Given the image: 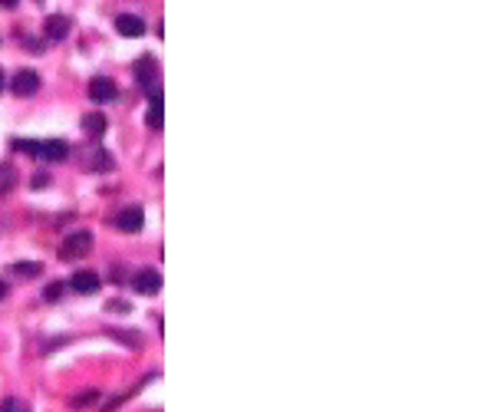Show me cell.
<instances>
[{
    "label": "cell",
    "mask_w": 494,
    "mask_h": 412,
    "mask_svg": "<svg viewBox=\"0 0 494 412\" xmlns=\"http://www.w3.org/2000/svg\"><path fill=\"white\" fill-rule=\"evenodd\" d=\"M47 185H50V178L37 172V175H33V188H47Z\"/></svg>",
    "instance_id": "ffe728a7"
},
{
    "label": "cell",
    "mask_w": 494,
    "mask_h": 412,
    "mask_svg": "<svg viewBox=\"0 0 494 412\" xmlns=\"http://www.w3.org/2000/svg\"><path fill=\"white\" fill-rule=\"evenodd\" d=\"M0 412H26L24 402H17V399H7L3 406H0Z\"/></svg>",
    "instance_id": "ac0fdd59"
},
{
    "label": "cell",
    "mask_w": 494,
    "mask_h": 412,
    "mask_svg": "<svg viewBox=\"0 0 494 412\" xmlns=\"http://www.w3.org/2000/svg\"><path fill=\"white\" fill-rule=\"evenodd\" d=\"M66 155H69V145L60 142V138H47L37 149V159H43V162H63Z\"/></svg>",
    "instance_id": "5b68a950"
},
{
    "label": "cell",
    "mask_w": 494,
    "mask_h": 412,
    "mask_svg": "<svg viewBox=\"0 0 494 412\" xmlns=\"http://www.w3.org/2000/svg\"><path fill=\"white\" fill-rule=\"evenodd\" d=\"M89 248H92V235H89V231H76V235H69L63 244H60V258H63V261H76Z\"/></svg>",
    "instance_id": "6da1fadb"
},
{
    "label": "cell",
    "mask_w": 494,
    "mask_h": 412,
    "mask_svg": "<svg viewBox=\"0 0 494 412\" xmlns=\"http://www.w3.org/2000/svg\"><path fill=\"white\" fill-rule=\"evenodd\" d=\"M135 79H139L142 89L155 86V79H158V63H155V56H142V60L135 63Z\"/></svg>",
    "instance_id": "8992f818"
},
{
    "label": "cell",
    "mask_w": 494,
    "mask_h": 412,
    "mask_svg": "<svg viewBox=\"0 0 494 412\" xmlns=\"http://www.w3.org/2000/svg\"><path fill=\"white\" fill-rule=\"evenodd\" d=\"M10 89H13V96H33L40 89V76L33 73V70H20V73L10 79Z\"/></svg>",
    "instance_id": "277c9868"
},
{
    "label": "cell",
    "mask_w": 494,
    "mask_h": 412,
    "mask_svg": "<svg viewBox=\"0 0 494 412\" xmlns=\"http://www.w3.org/2000/svg\"><path fill=\"white\" fill-rule=\"evenodd\" d=\"M115 225H119V231L135 235V231H142V225H145V212H142V208H126V212H119Z\"/></svg>",
    "instance_id": "ba28073f"
},
{
    "label": "cell",
    "mask_w": 494,
    "mask_h": 412,
    "mask_svg": "<svg viewBox=\"0 0 494 412\" xmlns=\"http://www.w3.org/2000/svg\"><path fill=\"white\" fill-rule=\"evenodd\" d=\"M109 337L129 340V347H132V350H139V347H142V337H139V333H129V330H109Z\"/></svg>",
    "instance_id": "9a60e30c"
},
{
    "label": "cell",
    "mask_w": 494,
    "mask_h": 412,
    "mask_svg": "<svg viewBox=\"0 0 494 412\" xmlns=\"http://www.w3.org/2000/svg\"><path fill=\"white\" fill-rule=\"evenodd\" d=\"M132 287L139 290V294H145V297H155L162 290V274L152 271V267H145V271H139V274L132 277Z\"/></svg>",
    "instance_id": "7a4b0ae2"
},
{
    "label": "cell",
    "mask_w": 494,
    "mask_h": 412,
    "mask_svg": "<svg viewBox=\"0 0 494 412\" xmlns=\"http://www.w3.org/2000/svg\"><path fill=\"white\" fill-rule=\"evenodd\" d=\"M0 89H3V70H0Z\"/></svg>",
    "instance_id": "603a6c76"
},
{
    "label": "cell",
    "mask_w": 494,
    "mask_h": 412,
    "mask_svg": "<svg viewBox=\"0 0 494 412\" xmlns=\"http://www.w3.org/2000/svg\"><path fill=\"white\" fill-rule=\"evenodd\" d=\"M13 185H17V168H13V162H0V195H7Z\"/></svg>",
    "instance_id": "4fadbf2b"
},
{
    "label": "cell",
    "mask_w": 494,
    "mask_h": 412,
    "mask_svg": "<svg viewBox=\"0 0 494 412\" xmlns=\"http://www.w3.org/2000/svg\"><path fill=\"white\" fill-rule=\"evenodd\" d=\"M69 17H63V13H53V17H47V37L53 40V43H60V40L69 37Z\"/></svg>",
    "instance_id": "8fae6325"
},
{
    "label": "cell",
    "mask_w": 494,
    "mask_h": 412,
    "mask_svg": "<svg viewBox=\"0 0 494 412\" xmlns=\"http://www.w3.org/2000/svg\"><path fill=\"white\" fill-rule=\"evenodd\" d=\"M7 297V284H3V280H0V300Z\"/></svg>",
    "instance_id": "7402d4cb"
},
{
    "label": "cell",
    "mask_w": 494,
    "mask_h": 412,
    "mask_svg": "<svg viewBox=\"0 0 494 412\" xmlns=\"http://www.w3.org/2000/svg\"><path fill=\"white\" fill-rule=\"evenodd\" d=\"M89 96L96 102H113L119 96V86H115L113 79H106V76H96L92 83H89Z\"/></svg>",
    "instance_id": "52a82bcc"
},
{
    "label": "cell",
    "mask_w": 494,
    "mask_h": 412,
    "mask_svg": "<svg viewBox=\"0 0 494 412\" xmlns=\"http://www.w3.org/2000/svg\"><path fill=\"white\" fill-rule=\"evenodd\" d=\"M115 30H119V37H145V20L142 17H135V13H119L115 17Z\"/></svg>",
    "instance_id": "3957f363"
},
{
    "label": "cell",
    "mask_w": 494,
    "mask_h": 412,
    "mask_svg": "<svg viewBox=\"0 0 494 412\" xmlns=\"http://www.w3.org/2000/svg\"><path fill=\"white\" fill-rule=\"evenodd\" d=\"M109 310H119V313H129V303H126V300H109Z\"/></svg>",
    "instance_id": "d6986e66"
},
{
    "label": "cell",
    "mask_w": 494,
    "mask_h": 412,
    "mask_svg": "<svg viewBox=\"0 0 494 412\" xmlns=\"http://www.w3.org/2000/svg\"><path fill=\"white\" fill-rule=\"evenodd\" d=\"M10 271H13V274H20V277H37L40 274V264L20 261V264H10Z\"/></svg>",
    "instance_id": "5bb4252c"
},
{
    "label": "cell",
    "mask_w": 494,
    "mask_h": 412,
    "mask_svg": "<svg viewBox=\"0 0 494 412\" xmlns=\"http://www.w3.org/2000/svg\"><path fill=\"white\" fill-rule=\"evenodd\" d=\"M63 290H66V284H50V287H47V300H60Z\"/></svg>",
    "instance_id": "e0dca14e"
},
{
    "label": "cell",
    "mask_w": 494,
    "mask_h": 412,
    "mask_svg": "<svg viewBox=\"0 0 494 412\" xmlns=\"http://www.w3.org/2000/svg\"><path fill=\"white\" fill-rule=\"evenodd\" d=\"M69 290H76V294H96L99 290V277L92 274V271H76V274L69 277Z\"/></svg>",
    "instance_id": "30bf717a"
},
{
    "label": "cell",
    "mask_w": 494,
    "mask_h": 412,
    "mask_svg": "<svg viewBox=\"0 0 494 412\" xmlns=\"http://www.w3.org/2000/svg\"><path fill=\"white\" fill-rule=\"evenodd\" d=\"M96 399H99V393H96V389H86V393H79L76 399H73V406L83 409V406H89V402H96Z\"/></svg>",
    "instance_id": "2e32d148"
},
{
    "label": "cell",
    "mask_w": 494,
    "mask_h": 412,
    "mask_svg": "<svg viewBox=\"0 0 494 412\" xmlns=\"http://www.w3.org/2000/svg\"><path fill=\"white\" fill-rule=\"evenodd\" d=\"M165 125V100H162V89H152V102H149V129L152 132H162Z\"/></svg>",
    "instance_id": "9c48e42d"
},
{
    "label": "cell",
    "mask_w": 494,
    "mask_h": 412,
    "mask_svg": "<svg viewBox=\"0 0 494 412\" xmlns=\"http://www.w3.org/2000/svg\"><path fill=\"white\" fill-rule=\"evenodd\" d=\"M83 132H86V136H102V132H106V116L102 113L83 116Z\"/></svg>",
    "instance_id": "7c38bea8"
},
{
    "label": "cell",
    "mask_w": 494,
    "mask_h": 412,
    "mask_svg": "<svg viewBox=\"0 0 494 412\" xmlns=\"http://www.w3.org/2000/svg\"><path fill=\"white\" fill-rule=\"evenodd\" d=\"M20 0H0V7H17Z\"/></svg>",
    "instance_id": "44dd1931"
}]
</instances>
